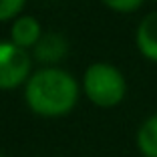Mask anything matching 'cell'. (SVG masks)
I'll return each mask as SVG.
<instances>
[{
    "mask_svg": "<svg viewBox=\"0 0 157 157\" xmlns=\"http://www.w3.org/2000/svg\"><path fill=\"white\" fill-rule=\"evenodd\" d=\"M30 56L14 42H0V91H10L28 81Z\"/></svg>",
    "mask_w": 157,
    "mask_h": 157,
    "instance_id": "cell-3",
    "label": "cell"
},
{
    "mask_svg": "<svg viewBox=\"0 0 157 157\" xmlns=\"http://www.w3.org/2000/svg\"><path fill=\"white\" fill-rule=\"evenodd\" d=\"M26 0H0V22L18 18L20 10L24 8Z\"/></svg>",
    "mask_w": 157,
    "mask_h": 157,
    "instance_id": "cell-8",
    "label": "cell"
},
{
    "mask_svg": "<svg viewBox=\"0 0 157 157\" xmlns=\"http://www.w3.org/2000/svg\"><path fill=\"white\" fill-rule=\"evenodd\" d=\"M103 4L117 12H133L143 4V0H103Z\"/></svg>",
    "mask_w": 157,
    "mask_h": 157,
    "instance_id": "cell-9",
    "label": "cell"
},
{
    "mask_svg": "<svg viewBox=\"0 0 157 157\" xmlns=\"http://www.w3.org/2000/svg\"><path fill=\"white\" fill-rule=\"evenodd\" d=\"M137 147L145 157H157V113L139 127Z\"/></svg>",
    "mask_w": 157,
    "mask_h": 157,
    "instance_id": "cell-7",
    "label": "cell"
},
{
    "mask_svg": "<svg viewBox=\"0 0 157 157\" xmlns=\"http://www.w3.org/2000/svg\"><path fill=\"white\" fill-rule=\"evenodd\" d=\"M67 55V40L56 33L42 34L34 46V56L40 63H56Z\"/></svg>",
    "mask_w": 157,
    "mask_h": 157,
    "instance_id": "cell-6",
    "label": "cell"
},
{
    "mask_svg": "<svg viewBox=\"0 0 157 157\" xmlns=\"http://www.w3.org/2000/svg\"><path fill=\"white\" fill-rule=\"evenodd\" d=\"M85 95L97 107H115L123 101L127 85L117 67L109 63H95L85 71L83 77Z\"/></svg>",
    "mask_w": 157,
    "mask_h": 157,
    "instance_id": "cell-2",
    "label": "cell"
},
{
    "mask_svg": "<svg viewBox=\"0 0 157 157\" xmlns=\"http://www.w3.org/2000/svg\"><path fill=\"white\" fill-rule=\"evenodd\" d=\"M10 36H12L14 44L26 51L30 46H36V42L42 36V30H40V24L36 22V18H33V16H18L14 20L12 28H10Z\"/></svg>",
    "mask_w": 157,
    "mask_h": 157,
    "instance_id": "cell-5",
    "label": "cell"
},
{
    "mask_svg": "<svg viewBox=\"0 0 157 157\" xmlns=\"http://www.w3.org/2000/svg\"><path fill=\"white\" fill-rule=\"evenodd\" d=\"M137 48L145 59L157 63V10L149 12L137 26Z\"/></svg>",
    "mask_w": 157,
    "mask_h": 157,
    "instance_id": "cell-4",
    "label": "cell"
},
{
    "mask_svg": "<svg viewBox=\"0 0 157 157\" xmlns=\"http://www.w3.org/2000/svg\"><path fill=\"white\" fill-rule=\"evenodd\" d=\"M0 157H2V153H0Z\"/></svg>",
    "mask_w": 157,
    "mask_h": 157,
    "instance_id": "cell-10",
    "label": "cell"
},
{
    "mask_svg": "<svg viewBox=\"0 0 157 157\" xmlns=\"http://www.w3.org/2000/svg\"><path fill=\"white\" fill-rule=\"evenodd\" d=\"M24 99L30 111L36 115L63 117L77 105L78 85L67 71L40 69L26 81Z\"/></svg>",
    "mask_w": 157,
    "mask_h": 157,
    "instance_id": "cell-1",
    "label": "cell"
}]
</instances>
